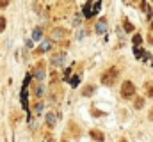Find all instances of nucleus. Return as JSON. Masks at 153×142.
<instances>
[{"label":"nucleus","mask_w":153,"mask_h":142,"mask_svg":"<svg viewBox=\"0 0 153 142\" xmlns=\"http://www.w3.org/2000/svg\"><path fill=\"white\" fill-rule=\"evenodd\" d=\"M34 76H36V78H43V76H45V64H43V62H37Z\"/></svg>","instance_id":"4"},{"label":"nucleus","mask_w":153,"mask_h":142,"mask_svg":"<svg viewBox=\"0 0 153 142\" xmlns=\"http://www.w3.org/2000/svg\"><path fill=\"white\" fill-rule=\"evenodd\" d=\"M134 107H135L137 110H139V109H143V107H144V98H141V96H139V98H135V100H134Z\"/></svg>","instance_id":"11"},{"label":"nucleus","mask_w":153,"mask_h":142,"mask_svg":"<svg viewBox=\"0 0 153 142\" xmlns=\"http://www.w3.org/2000/svg\"><path fill=\"white\" fill-rule=\"evenodd\" d=\"M141 43H143L141 34H135V36H134V44H141Z\"/></svg>","instance_id":"15"},{"label":"nucleus","mask_w":153,"mask_h":142,"mask_svg":"<svg viewBox=\"0 0 153 142\" xmlns=\"http://www.w3.org/2000/svg\"><path fill=\"white\" fill-rule=\"evenodd\" d=\"M46 125H48V128H53V125H55V114H46Z\"/></svg>","instance_id":"7"},{"label":"nucleus","mask_w":153,"mask_h":142,"mask_svg":"<svg viewBox=\"0 0 153 142\" xmlns=\"http://www.w3.org/2000/svg\"><path fill=\"white\" fill-rule=\"evenodd\" d=\"M68 130H71L73 137H80V128H78L75 123H70V125H68Z\"/></svg>","instance_id":"5"},{"label":"nucleus","mask_w":153,"mask_h":142,"mask_svg":"<svg viewBox=\"0 0 153 142\" xmlns=\"http://www.w3.org/2000/svg\"><path fill=\"white\" fill-rule=\"evenodd\" d=\"M77 84H78V78H77V76H75V78H73V80H71V85H77Z\"/></svg>","instance_id":"19"},{"label":"nucleus","mask_w":153,"mask_h":142,"mask_svg":"<svg viewBox=\"0 0 153 142\" xmlns=\"http://www.w3.org/2000/svg\"><path fill=\"white\" fill-rule=\"evenodd\" d=\"M62 60H64V53H57V55L53 53V57H52V62H53L55 66H59Z\"/></svg>","instance_id":"6"},{"label":"nucleus","mask_w":153,"mask_h":142,"mask_svg":"<svg viewBox=\"0 0 153 142\" xmlns=\"http://www.w3.org/2000/svg\"><path fill=\"white\" fill-rule=\"evenodd\" d=\"M144 89H146V94H148L150 98H153V84L146 82V84H144Z\"/></svg>","instance_id":"13"},{"label":"nucleus","mask_w":153,"mask_h":142,"mask_svg":"<svg viewBox=\"0 0 153 142\" xmlns=\"http://www.w3.org/2000/svg\"><path fill=\"white\" fill-rule=\"evenodd\" d=\"M118 78H119V69L118 68H109V69H105L103 73H102V76H100V80H102V84L103 85H114L116 82H118Z\"/></svg>","instance_id":"1"},{"label":"nucleus","mask_w":153,"mask_h":142,"mask_svg":"<svg viewBox=\"0 0 153 142\" xmlns=\"http://www.w3.org/2000/svg\"><path fill=\"white\" fill-rule=\"evenodd\" d=\"M70 36V30H66V28H62V27H55L52 32H50V37L52 39H66Z\"/></svg>","instance_id":"3"},{"label":"nucleus","mask_w":153,"mask_h":142,"mask_svg":"<svg viewBox=\"0 0 153 142\" xmlns=\"http://www.w3.org/2000/svg\"><path fill=\"white\" fill-rule=\"evenodd\" d=\"M39 36H41V28H36V30H34V37L39 39Z\"/></svg>","instance_id":"17"},{"label":"nucleus","mask_w":153,"mask_h":142,"mask_svg":"<svg viewBox=\"0 0 153 142\" xmlns=\"http://www.w3.org/2000/svg\"><path fill=\"white\" fill-rule=\"evenodd\" d=\"M89 133H91V137H93L94 141H103V139H105V137H103V133H102V132H98V130H91Z\"/></svg>","instance_id":"8"},{"label":"nucleus","mask_w":153,"mask_h":142,"mask_svg":"<svg viewBox=\"0 0 153 142\" xmlns=\"http://www.w3.org/2000/svg\"><path fill=\"white\" fill-rule=\"evenodd\" d=\"M11 0H0V7H7Z\"/></svg>","instance_id":"18"},{"label":"nucleus","mask_w":153,"mask_h":142,"mask_svg":"<svg viewBox=\"0 0 153 142\" xmlns=\"http://www.w3.org/2000/svg\"><path fill=\"white\" fill-rule=\"evenodd\" d=\"M4 28H5V18L0 16V32H4Z\"/></svg>","instance_id":"16"},{"label":"nucleus","mask_w":153,"mask_h":142,"mask_svg":"<svg viewBox=\"0 0 153 142\" xmlns=\"http://www.w3.org/2000/svg\"><path fill=\"white\" fill-rule=\"evenodd\" d=\"M150 28H152V30H153V21H152V25H150Z\"/></svg>","instance_id":"21"},{"label":"nucleus","mask_w":153,"mask_h":142,"mask_svg":"<svg viewBox=\"0 0 153 142\" xmlns=\"http://www.w3.org/2000/svg\"><path fill=\"white\" fill-rule=\"evenodd\" d=\"M134 94H135V85L130 80L123 82V85H121V96L123 98H132Z\"/></svg>","instance_id":"2"},{"label":"nucleus","mask_w":153,"mask_h":142,"mask_svg":"<svg viewBox=\"0 0 153 142\" xmlns=\"http://www.w3.org/2000/svg\"><path fill=\"white\" fill-rule=\"evenodd\" d=\"M150 119H152V121H153V109H152V110H150Z\"/></svg>","instance_id":"20"},{"label":"nucleus","mask_w":153,"mask_h":142,"mask_svg":"<svg viewBox=\"0 0 153 142\" xmlns=\"http://www.w3.org/2000/svg\"><path fill=\"white\" fill-rule=\"evenodd\" d=\"M93 92H94V85H93V84H89V85H86V89L82 91V94H84V96H91Z\"/></svg>","instance_id":"10"},{"label":"nucleus","mask_w":153,"mask_h":142,"mask_svg":"<svg viewBox=\"0 0 153 142\" xmlns=\"http://www.w3.org/2000/svg\"><path fill=\"white\" fill-rule=\"evenodd\" d=\"M123 28H125L127 32H134V25H132L128 20H125V21H123Z\"/></svg>","instance_id":"14"},{"label":"nucleus","mask_w":153,"mask_h":142,"mask_svg":"<svg viewBox=\"0 0 153 142\" xmlns=\"http://www.w3.org/2000/svg\"><path fill=\"white\" fill-rule=\"evenodd\" d=\"M134 52H135V55H137V57H143V60L150 59V55H148V53H144V52H143L141 48H137V46H135V50H134Z\"/></svg>","instance_id":"12"},{"label":"nucleus","mask_w":153,"mask_h":142,"mask_svg":"<svg viewBox=\"0 0 153 142\" xmlns=\"http://www.w3.org/2000/svg\"><path fill=\"white\" fill-rule=\"evenodd\" d=\"M105 28H107V21H105V20L102 18V20L98 21V25H96V30H98V32L102 34V32H105Z\"/></svg>","instance_id":"9"}]
</instances>
